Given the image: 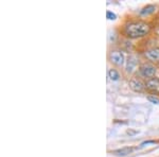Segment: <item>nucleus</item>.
Segmentation results:
<instances>
[{"label": "nucleus", "mask_w": 159, "mask_h": 157, "mask_svg": "<svg viewBox=\"0 0 159 157\" xmlns=\"http://www.w3.org/2000/svg\"><path fill=\"white\" fill-rule=\"evenodd\" d=\"M155 143H157L156 140H148V141H143V142L140 145V146H144L147 145H155Z\"/></svg>", "instance_id": "ddd939ff"}, {"label": "nucleus", "mask_w": 159, "mask_h": 157, "mask_svg": "<svg viewBox=\"0 0 159 157\" xmlns=\"http://www.w3.org/2000/svg\"><path fill=\"white\" fill-rule=\"evenodd\" d=\"M143 56L147 62H150L152 64H159V47L154 46V47L145 49L143 51Z\"/></svg>", "instance_id": "39448f33"}, {"label": "nucleus", "mask_w": 159, "mask_h": 157, "mask_svg": "<svg viewBox=\"0 0 159 157\" xmlns=\"http://www.w3.org/2000/svg\"><path fill=\"white\" fill-rule=\"evenodd\" d=\"M140 64L141 63H139L138 58H136L135 55L130 54V55H129V58H126V62H125L124 71L127 74H133V73L137 72V70H138V68H139Z\"/></svg>", "instance_id": "20e7f679"}, {"label": "nucleus", "mask_w": 159, "mask_h": 157, "mask_svg": "<svg viewBox=\"0 0 159 157\" xmlns=\"http://www.w3.org/2000/svg\"><path fill=\"white\" fill-rule=\"evenodd\" d=\"M156 10H157V7H156L155 4H147V6L143 7L142 9L140 10L139 15L141 17H148V16H150V15L154 14V13L156 12Z\"/></svg>", "instance_id": "6e6552de"}, {"label": "nucleus", "mask_w": 159, "mask_h": 157, "mask_svg": "<svg viewBox=\"0 0 159 157\" xmlns=\"http://www.w3.org/2000/svg\"><path fill=\"white\" fill-rule=\"evenodd\" d=\"M152 25L143 19H129L122 25L121 33L127 39H140L151 33Z\"/></svg>", "instance_id": "f257e3e1"}, {"label": "nucleus", "mask_w": 159, "mask_h": 157, "mask_svg": "<svg viewBox=\"0 0 159 157\" xmlns=\"http://www.w3.org/2000/svg\"><path fill=\"white\" fill-rule=\"evenodd\" d=\"M129 88L135 92H143L145 91V83L142 79L138 76H133L129 81Z\"/></svg>", "instance_id": "0eeeda50"}, {"label": "nucleus", "mask_w": 159, "mask_h": 157, "mask_svg": "<svg viewBox=\"0 0 159 157\" xmlns=\"http://www.w3.org/2000/svg\"><path fill=\"white\" fill-rule=\"evenodd\" d=\"M107 58H108V62L111 65L116 66L118 68L124 67L125 62H126V58H125L123 51L118 48H114L111 50H109L108 54H107Z\"/></svg>", "instance_id": "7ed1b4c3"}, {"label": "nucleus", "mask_w": 159, "mask_h": 157, "mask_svg": "<svg viewBox=\"0 0 159 157\" xmlns=\"http://www.w3.org/2000/svg\"><path fill=\"white\" fill-rule=\"evenodd\" d=\"M107 76H108L109 80H111V81H114V82L119 81L120 78H121V76H120V72L117 70L116 68L108 69V71H107Z\"/></svg>", "instance_id": "9d476101"}, {"label": "nucleus", "mask_w": 159, "mask_h": 157, "mask_svg": "<svg viewBox=\"0 0 159 157\" xmlns=\"http://www.w3.org/2000/svg\"><path fill=\"white\" fill-rule=\"evenodd\" d=\"M106 18L108 20H116L117 19V15L111 11H107L106 12Z\"/></svg>", "instance_id": "9b49d317"}, {"label": "nucleus", "mask_w": 159, "mask_h": 157, "mask_svg": "<svg viewBox=\"0 0 159 157\" xmlns=\"http://www.w3.org/2000/svg\"><path fill=\"white\" fill-rule=\"evenodd\" d=\"M145 83V91L152 94V96L159 95V76H154L144 81Z\"/></svg>", "instance_id": "423d86ee"}, {"label": "nucleus", "mask_w": 159, "mask_h": 157, "mask_svg": "<svg viewBox=\"0 0 159 157\" xmlns=\"http://www.w3.org/2000/svg\"><path fill=\"white\" fill-rule=\"evenodd\" d=\"M157 66L150 62H143L140 64L139 68L137 70V76L142 79L143 81H147L148 79H152L157 74Z\"/></svg>", "instance_id": "f03ea898"}, {"label": "nucleus", "mask_w": 159, "mask_h": 157, "mask_svg": "<svg viewBox=\"0 0 159 157\" xmlns=\"http://www.w3.org/2000/svg\"><path fill=\"white\" fill-rule=\"evenodd\" d=\"M158 65H159V64H158Z\"/></svg>", "instance_id": "4468645a"}, {"label": "nucleus", "mask_w": 159, "mask_h": 157, "mask_svg": "<svg viewBox=\"0 0 159 157\" xmlns=\"http://www.w3.org/2000/svg\"><path fill=\"white\" fill-rule=\"evenodd\" d=\"M135 149V146H123L121 149H117V150L112 151L111 153L117 156H126L132 153V152H134Z\"/></svg>", "instance_id": "1a4fd4ad"}, {"label": "nucleus", "mask_w": 159, "mask_h": 157, "mask_svg": "<svg viewBox=\"0 0 159 157\" xmlns=\"http://www.w3.org/2000/svg\"><path fill=\"white\" fill-rule=\"evenodd\" d=\"M148 100L150 102H152L153 104H159V99L155 96H148Z\"/></svg>", "instance_id": "f8f14e48"}]
</instances>
